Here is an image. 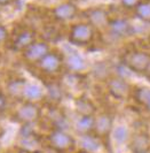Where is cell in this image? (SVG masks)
Instances as JSON below:
<instances>
[{"label": "cell", "instance_id": "obj_1", "mask_svg": "<svg viewBox=\"0 0 150 153\" xmlns=\"http://www.w3.org/2000/svg\"><path fill=\"white\" fill-rule=\"evenodd\" d=\"M47 144L56 152L65 153L75 149L77 139L65 129L53 128L47 135Z\"/></svg>", "mask_w": 150, "mask_h": 153}, {"label": "cell", "instance_id": "obj_2", "mask_svg": "<svg viewBox=\"0 0 150 153\" xmlns=\"http://www.w3.org/2000/svg\"><path fill=\"white\" fill-rule=\"evenodd\" d=\"M13 120L22 127H31L41 117V109L36 102L23 101L13 112Z\"/></svg>", "mask_w": 150, "mask_h": 153}, {"label": "cell", "instance_id": "obj_3", "mask_svg": "<svg viewBox=\"0 0 150 153\" xmlns=\"http://www.w3.org/2000/svg\"><path fill=\"white\" fill-rule=\"evenodd\" d=\"M95 30L90 22H80L74 24L69 31V40L71 44L78 46L88 45L94 39Z\"/></svg>", "mask_w": 150, "mask_h": 153}, {"label": "cell", "instance_id": "obj_4", "mask_svg": "<svg viewBox=\"0 0 150 153\" xmlns=\"http://www.w3.org/2000/svg\"><path fill=\"white\" fill-rule=\"evenodd\" d=\"M36 66L46 75H55L60 73L62 67L64 66V58L61 53L51 50Z\"/></svg>", "mask_w": 150, "mask_h": 153}, {"label": "cell", "instance_id": "obj_5", "mask_svg": "<svg viewBox=\"0 0 150 153\" xmlns=\"http://www.w3.org/2000/svg\"><path fill=\"white\" fill-rule=\"evenodd\" d=\"M124 62L132 71L139 74L147 73L150 67V54L144 51H132L124 56Z\"/></svg>", "mask_w": 150, "mask_h": 153}, {"label": "cell", "instance_id": "obj_6", "mask_svg": "<svg viewBox=\"0 0 150 153\" xmlns=\"http://www.w3.org/2000/svg\"><path fill=\"white\" fill-rule=\"evenodd\" d=\"M51 51L48 43L44 40H35L30 46H28L22 52L24 60L33 65H37L46 54Z\"/></svg>", "mask_w": 150, "mask_h": 153}, {"label": "cell", "instance_id": "obj_7", "mask_svg": "<svg viewBox=\"0 0 150 153\" xmlns=\"http://www.w3.org/2000/svg\"><path fill=\"white\" fill-rule=\"evenodd\" d=\"M113 127V117L109 113H101L95 115V123H94V130L93 134L98 136L100 139L109 137L111 135Z\"/></svg>", "mask_w": 150, "mask_h": 153}, {"label": "cell", "instance_id": "obj_8", "mask_svg": "<svg viewBox=\"0 0 150 153\" xmlns=\"http://www.w3.org/2000/svg\"><path fill=\"white\" fill-rule=\"evenodd\" d=\"M108 91L115 99L124 100L129 96L131 86L127 82L121 77H111L109 78L108 83Z\"/></svg>", "mask_w": 150, "mask_h": 153}, {"label": "cell", "instance_id": "obj_9", "mask_svg": "<svg viewBox=\"0 0 150 153\" xmlns=\"http://www.w3.org/2000/svg\"><path fill=\"white\" fill-rule=\"evenodd\" d=\"M45 97V90L43 89L41 85L33 83V82H25L22 90L21 98L23 101H29V102H36L44 99Z\"/></svg>", "mask_w": 150, "mask_h": 153}, {"label": "cell", "instance_id": "obj_10", "mask_svg": "<svg viewBox=\"0 0 150 153\" xmlns=\"http://www.w3.org/2000/svg\"><path fill=\"white\" fill-rule=\"evenodd\" d=\"M95 123V114L94 115H78L74 123V129L79 135H87L93 134Z\"/></svg>", "mask_w": 150, "mask_h": 153}, {"label": "cell", "instance_id": "obj_11", "mask_svg": "<svg viewBox=\"0 0 150 153\" xmlns=\"http://www.w3.org/2000/svg\"><path fill=\"white\" fill-rule=\"evenodd\" d=\"M84 153H96L101 149V139L94 134L82 135L77 142Z\"/></svg>", "mask_w": 150, "mask_h": 153}, {"label": "cell", "instance_id": "obj_12", "mask_svg": "<svg viewBox=\"0 0 150 153\" xmlns=\"http://www.w3.org/2000/svg\"><path fill=\"white\" fill-rule=\"evenodd\" d=\"M35 40H37L35 32L30 30V29H24V30L20 31L16 35V37L14 38V42H13V48L18 51V52H23Z\"/></svg>", "mask_w": 150, "mask_h": 153}, {"label": "cell", "instance_id": "obj_13", "mask_svg": "<svg viewBox=\"0 0 150 153\" xmlns=\"http://www.w3.org/2000/svg\"><path fill=\"white\" fill-rule=\"evenodd\" d=\"M108 29L110 31V33L115 36V37H126L127 35H129L131 32V24L127 20L125 19H115L109 21L108 24Z\"/></svg>", "mask_w": 150, "mask_h": 153}, {"label": "cell", "instance_id": "obj_14", "mask_svg": "<svg viewBox=\"0 0 150 153\" xmlns=\"http://www.w3.org/2000/svg\"><path fill=\"white\" fill-rule=\"evenodd\" d=\"M77 14V7L71 2H63L53 9V15L60 21H69Z\"/></svg>", "mask_w": 150, "mask_h": 153}, {"label": "cell", "instance_id": "obj_15", "mask_svg": "<svg viewBox=\"0 0 150 153\" xmlns=\"http://www.w3.org/2000/svg\"><path fill=\"white\" fill-rule=\"evenodd\" d=\"M64 65L72 73H82L87 68V62L80 54L72 52L64 58Z\"/></svg>", "mask_w": 150, "mask_h": 153}, {"label": "cell", "instance_id": "obj_16", "mask_svg": "<svg viewBox=\"0 0 150 153\" xmlns=\"http://www.w3.org/2000/svg\"><path fill=\"white\" fill-rule=\"evenodd\" d=\"M149 143L150 142L148 136L143 134H139L131 142L132 151L134 153H146L149 149Z\"/></svg>", "mask_w": 150, "mask_h": 153}, {"label": "cell", "instance_id": "obj_17", "mask_svg": "<svg viewBox=\"0 0 150 153\" xmlns=\"http://www.w3.org/2000/svg\"><path fill=\"white\" fill-rule=\"evenodd\" d=\"M128 135H129V132H128V129L125 127V126H115L113 127L112 131H111V137H112L113 142L116 143V144H118V145H123V144H125L126 142H127L128 139Z\"/></svg>", "mask_w": 150, "mask_h": 153}, {"label": "cell", "instance_id": "obj_18", "mask_svg": "<svg viewBox=\"0 0 150 153\" xmlns=\"http://www.w3.org/2000/svg\"><path fill=\"white\" fill-rule=\"evenodd\" d=\"M134 97L135 100L141 106L150 111V88H146V86L138 88L134 92Z\"/></svg>", "mask_w": 150, "mask_h": 153}, {"label": "cell", "instance_id": "obj_19", "mask_svg": "<svg viewBox=\"0 0 150 153\" xmlns=\"http://www.w3.org/2000/svg\"><path fill=\"white\" fill-rule=\"evenodd\" d=\"M76 111L78 115H94L95 107L92 104V101L85 98H79L76 101Z\"/></svg>", "mask_w": 150, "mask_h": 153}, {"label": "cell", "instance_id": "obj_20", "mask_svg": "<svg viewBox=\"0 0 150 153\" xmlns=\"http://www.w3.org/2000/svg\"><path fill=\"white\" fill-rule=\"evenodd\" d=\"M90 23L93 27H108L109 20H108V16L103 10L95 9L93 12H90Z\"/></svg>", "mask_w": 150, "mask_h": 153}, {"label": "cell", "instance_id": "obj_21", "mask_svg": "<svg viewBox=\"0 0 150 153\" xmlns=\"http://www.w3.org/2000/svg\"><path fill=\"white\" fill-rule=\"evenodd\" d=\"M135 13L144 22H150V2H140L135 7Z\"/></svg>", "mask_w": 150, "mask_h": 153}, {"label": "cell", "instance_id": "obj_22", "mask_svg": "<svg viewBox=\"0 0 150 153\" xmlns=\"http://www.w3.org/2000/svg\"><path fill=\"white\" fill-rule=\"evenodd\" d=\"M24 83H25L24 81H14V82H12L10 84L8 85V91L10 92V94H13L14 97L21 98Z\"/></svg>", "mask_w": 150, "mask_h": 153}, {"label": "cell", "instance_id": "obj_23", "mask_svg": "<svg viewBox=\"0 0 150 153\" xmlns=\"http://www.w3.org/2000/svg\"><path fill=\"white\" fill-rule=\"evenodd\" d=\"M9 109V97L4 90L0 89V116H4Z\"/></svg>", "mask_w": 150, "mask_h": 153}, {"label": "cell", "instance_id": "obj_24", "mask_svg": "<svg viewBox=\"0 0 150 153\" xmlns=\"http://www.w3.org/2000/svg\"><path fill=\"white\" fill-rule=\"evenodd\" d=\"M9 37V32H8L7 28L2 24H0V45H4L8 40Z\"/></svg>", "mask_w": 150, "mask_h": 153}, {"label": "cell", "instance_id": "obj_25", "mask_svg": "<svg viewBox=\"0 0 150 153\" xmlns=\"http://www.w3.org/2000/svg\"><path fill=\"white\" fill-rule=\"evenodd\" d=\"M121 5L126 8H135L142 0H120Z\"/></svg>", "mask_w": 150, "mask_h": 153}, {"label": "cell", "instance_id": "obj_26", "mask_svg": "<svg viewBox=\"0 0 150 153\" xmlns=\"http://www.w3.org/2000/svg\"><path fill=\"white\" fill-rule=\"evenodd\" d=\"M12 0H0V5H7Z\"/></svg>", "mask_w": 150, "mask_h": 153}, {"label": "cell", "instance_id": "obj_27", "mask_svg": "<svg viewBox=\"0 0 150 153\" xmlns=\"http://www.w3.org/2000/svg\"><path fill=\"white\" fill-rule=\"evenodd\" d=\"M1 153H20V152L14 151V150H6V151H4V152H1Z\"/></svg>", "mask_w": 150, "mask_h": 153}]
</instances>
